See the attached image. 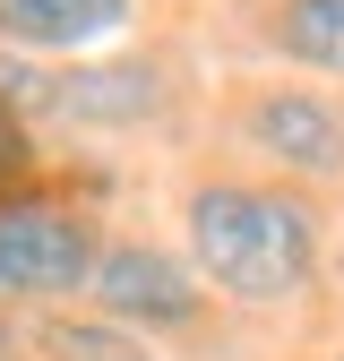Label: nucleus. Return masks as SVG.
I'll list each match as a JSON object with an SVG mask.
<instances>
[{
  "label": "nucleus",
  "instance_id": "0eeeda50",
  "mask_svg": "<svg viewBox=\"0 0 344 361\" xmlns=\"http://www.w3.org/2000/svg\"><path fill=\"white\" fill-rule=\"evenodd\" d=\"M276 52L293 69H319V78H344V0H276Z\"/></svg>",
  "mask_w": 344,
  "mask_h": 361
},
{
  "label": "nucleus",
  "instance_id": "6e6552de",
  "mask_svg": "<svg viewBox=\"0 0 344 361\" xmlns=\"http://www.w3.org/2000/svg\"><path fill=\"white\" fill-rule=\"evenodd\" d=\"M43 344H52V361H147V344L129 327H95V319H52Z\"/></svg>",
  "mask_w": 344,
  "mask_h": 361
},
{
  "label": "nucleus",
  "instance_id": "39448f33",
  "mask_svg": "<svg viewBox=\"0 0 344 361\" xmlns=\"http://www.w3.org/2000/svg\"><path fill=\"white\" fill-rule=\"evenodd\" d=\"M112 26H129V0H0V43L18 52H78Z\"/></svg>",
  "mask_w": 344,
  "mask_h": 361
},
{
  "label": "nucleus",
  "instance_id": "423d86ee",
  "mask_svg": "<svg viewBox=\"0 0 344 361\" xmlns=\"http://www.w3.org/2000/svg\"><path fill=\"white\" fill-rule=\"evenodd\" d=\"M52 112H78V121H138L155 112V69L121 61V69H69L52 86Z\"/></svg>",
  "mask_w": 344,
  "mask_h": 361
},
{
  "label": "nucleus",
  "instance_id": "1a4fd4ad",
  "mask_svg": "<svg viewBox=\"0 0 344 361\" xmlns=\"http://www.w3.org/2000/svg\"><path fill=\"white\" fill-rule=\"evenodd\" d=\"M35 172V138H26V121L0 104V190H9V180H26Z\"/></svg>",
  "mask_w": 344,
  "mask_h": 361
},
{
  "label": "nucleus",
  "instance_id": "7ed1b4c3",
  "mask_svg": "<svg viewBox=\"0 0 344 361\" xmlns=\"http://www.w3.org/2000/svg\"><path fill=\"white\" fill-rule=\"evenodd\" d=\"M86 293H95V310L121 319V327H190L198 310H207L198 267H181V258L155 250V241H104Z\"/></svg>",
  "mask_w": 344,
  "mask_h": 361
},
{
  "label": "nucleus",
  "instance_id": "20e7f679",
  "mask_svg": "<svg viewBox=\"0 0 344 361\" xmlns=\"http://www.w3.org/2000/svg\"><path fill=\"white\" fill-rule=\"evenodd\" d=\"M241 138L267 164L301 172V180H344V104H327L319 86H267V95H250Z\"/></svg>",
  "mask_w": 344,
  "mask_h": 361
},
{
  "label": "nucleus",
  "instance_id": "9d476101",
  "mask_svg": "<svg viewBox=\"0 0 344 361\" xmlns=\"http://www.w3.org/2000/svg\"><path fill=\"white\" fill-rule=\"evenodd\" d=\"M9 353H18V336H9V319H0V361H9Z\"/></svg>",
  "mask_w": 344,
  "mask_h": 361
},
{
  "label": "nucleus",
  "instance_id": "f03ea898",
  "mask_svg": "<svg viewBox=\"0 0 344 361\" xmlns=\"http://www.w3.org/2000/svg\"><path fill=\"white\" fill-rule=\"evenodd\" d=\"M95 276V233L69 207H0V301H61Z\"/></svg>",
  "mask_w": 344,
  "mask_h": 361
},
{
  "label": "nucleus",
  "instance_id": "f257e3e1",
  "mask_svg": "<svg viewBox=\"0 0 344 361\" xmlns=\"http://www.w3.org/2000/svg\"><path fill=\"white\" fill-rule=\"evenodd\" d=\"M190 267L241 310L301 301L319 276V215L301 190L276 180H198L190 190Z\"/></svg>",
  "mask_w": 344,
  "mask_h": 361
}]
</instances>
